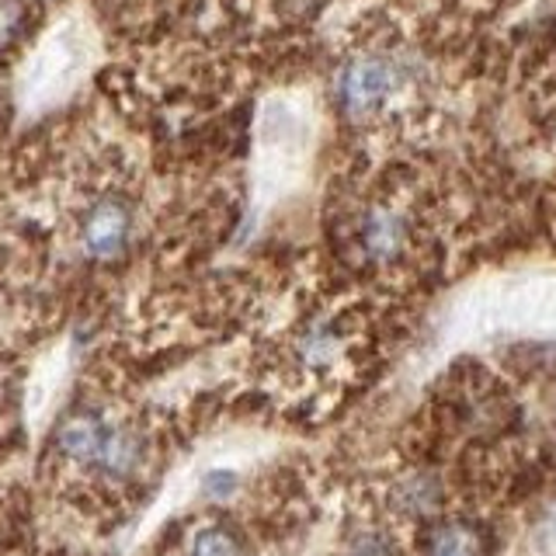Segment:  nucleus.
Instances as JSON below:
<instances>
[{"label": "nucleus", "instance_id": "obj_2", "mask_svg": "<svg viewBox=\"0 0 556 556\" xmlns=\"http://www.w3.org/2000/svg\"><path fill=\"white\" fill-rule=\"evenodd\" d=\"M132 237V202L122 191H104L98 195L80 219V243L84 254L94 261H115L129 248Z\"/></svg>", "mask_w": 556, "mask_h": 556}, {"label": "nucleus", "instance_id": "obj_1", "mask_svg": "<svg viewBox=\"0 0 556 556\" xmlns=\"http://www.w3.org/2000/svg\"><path fill=\"white\" fill-rule=\"evenodd\" d=\"M404 70L387 52H369L344 63L338 77V98L348 118H376L396 98L404 84Z\"/></svg>", "mask_w": 556, "mask_h": 556}, {"label": "nucleus", "instance_id": "obj_4", "mask_svg": "<svg viewBox=\"0 0 556 556\" xmlns=\"http://www.w3.org/2000/svg\"><path fill=\"white\" fill-rule=\"evenodd\" d=\"M109 425L101 421V414L91 410H77L70 414L66 421L56 431V448L63 452L66 459L74 463H87V466H98L101 459V448L109 442Z\"/></svg>", "mask_w": 556, "mask_h": 556}, {"label": "nucleus", "instance_id": "obj_7", "mask_svg": "<svg viewBox=\"0 0 556 556\" xmlns=\"http://www.w3.org/2000/svg\"><path fill=\"white\" fill-rule=\"evenodd\" d=\"M188 556H243V546H240V539L230 529L208 526V529H202L195 539H191Z\"/></svg>", "mask_w": 556, "mask_h": 556}, {"label": "nucleus", "instance_id": "obj_6", "mask_svg": "<svg viewBox=\"0 0 556 556\" xmlns=\"http://www.w3.org/2000/svg\"><path fill=\"white\" fill-rule=\"evenodd\" d=\"M428 556H483V539L466 521H445L434 529Z\"/></svg>", "mask_w": 556, "mask_h": 556}, {"label": "nucleus", "instance_id": "obj_5", "mask_svg": "<svg viewBox=\"0 0 556 556\" xmlns=\"http://www.w3.org/2000/svg\"><path fill=\"white\" fill-rule=\"evenodd\" d=\"M139 456H143V445H139L136 434L126 431V428H112L109 442H104V448H101L98 469L104 477H112V480H126L139 466Z\"/></svg>", "mask_w": 556, "mask_h": 556}, {"label": "nucleus", "instance_id": "obj_3", "mask_svg": "<svg viewBox=\"0 0 556 556\" xmlns=\"http://www.w3.org/2000/svg\"><path fill=\"white\" fill-rule=\"evenodd\" d=\"M407 240H410L407 216L396 213L390 205L369 208L358 223V243H362L365 257L376 261V265H390V261H396L407 251Z\"/></svg>", "mask_w": 556, "mask_h": 556}, {"label": "nucleus", "instance_id": "obj_9", "mask_svg": "<svg viewBox=\"0 0 556 556\" xmlns=\"http://www.w3.org/2000/svg\"><path fill=\"white\" fill-rule=\"evenodd\" d=\"M407 486H410V491L404 494V508L410 515H428V511H434V504H439V483H434L431 477H414Z\"/></svg>", "mask_w": 556, "mask_h": 556}, {"label": "nucleus", "instance_id": "obj_8", "mask_svg": "<svg viewBox=\"0 0 556 556\" xmlns=\"http://www.w3.org/2000/svg\"><path fill=\"white\" fill-rule=\"evenodd\" d=\"M28 8H31L28 0H0V46H8L25 31Z\"/></svg>", "mask_w": 556, "mask_h": 556}, {"label": "nucleus", "instance_id": "obj_10", "mask_svg": "<svg viewBox=\"0 0 556 556\" xmlns=\"http://www.w3.org/2000/svg\"><path fill=\"white\" fill-rule=\"evenodd\" d=\"M352 556H390V546L379 535H365L352 546Z\"/></svg>", "mask_w": 556, "mask_h": 556}]
</instances>
